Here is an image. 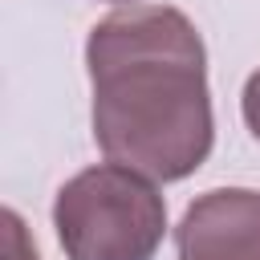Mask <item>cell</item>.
<instances>
[{
  "instance_id": "6da1fadb",
  "label": "cell",
  "mask_w": 260,
  "mask_h": 260,
  "mask_svg": "<svg viewBox=\"0 0 260 260\" xmlns=\"http://www.w3.org/2000/svg\"><path fill=\"white\" fill-rule=\"evenodd\" d=\"M93 89V142L106 162L179 183L215 146L207 49L187 12L171 4H126L85 37Z\"/></svg>"
},
{
  "instance_id": "5b68a950",
  "label": "cell",
  "mask_w": 260,
  "mask_h": 260,
  "mask_svg": "<svg viewBox=\"0 0 260 260\" xmlns=\"http://www.w3.org/2000/svg\"><path fill=\"white\" fill-rule=\"evenodd\" d=\"M240 114H244V126L252 130V138L260 142V69H256V73H248V81H244Z\"/></svg>"
},
{
  "instance_id": "3957f363",
  "label": "cell",
  "mask_w": 260,
  "mask_h": 260,
  "mask_svg": "<svg viewBox=\"0 0 260 260\" xmlns=\"http://www.w3.org/2000/svg\"><path fill=\"white\" fill-rule=\"evenodd\" d=\"M179 260H260V191L215 187L187 203L175 228Z\"/></svg>"
},
{
  "instance_id": "8992f818",
  "label": "cell",
  "mask_w": 260,
  "mask_h": 260,
  "mask_svg": "<svg viewBox=\"0 0 260 260\" xmlns=\"http://www.w3.org/2000/svg\"><path fill=\"white\" fill-rule=\"evenodd\" d=\"M130 4H134V0H130Z\"/></svg>"
},
{
  "instance_id": "277c9868",
  "label": "cell",
  "mask_w": 260,
  "mask_h": 260,
  "mask_svg": "<svg viewBox=\"0 0 260 260\" xmlns=\"http://www.w3.org/2000/svg\"><path fill=\"white\" fill-rule=\"evenodd\" d=\"M0 232H4V260H41L37 256V244H32V236H28V228H24V219L12 211V207H4L0 211Z\"/></svg>"
},
{
  "instance_id": "7a4b0ae2",
  "label": "cell",
  "mask_w": 260,
  "mask_h": 260,
  "mask_svg": "<svg viewBox=\"0 0 260 260\" xmlns=\"http://www.w3.org/2000/svg\"><path fill=\"white\" fill-rule=\"evenodd\" d=\"M53 228L65 260H154L167 236V199L146 175L98 162L61 183Z\"/></svg>"
}]
</instances>
